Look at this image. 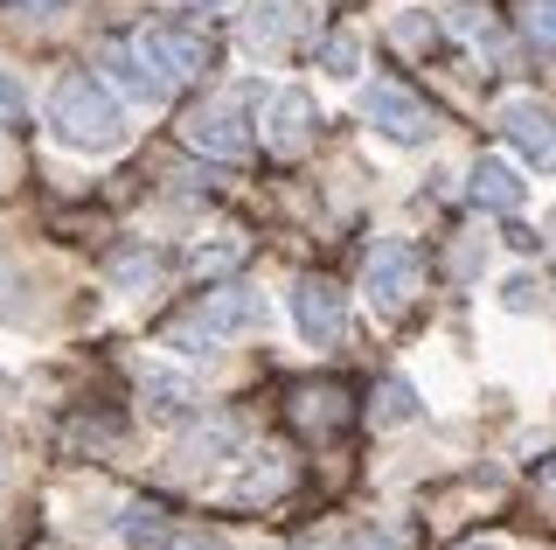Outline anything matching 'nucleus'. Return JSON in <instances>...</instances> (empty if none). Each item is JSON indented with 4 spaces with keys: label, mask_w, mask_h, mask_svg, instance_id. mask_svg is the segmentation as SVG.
I'll list each match as a JSON object with an SVG mask.
<instances>
[{
    "label": "nucleus",
    "mask_w": 556,
    "mask_h": 550,
    "mask_svg": "<svg viewBox=\"0 0 556 550\" xmlns=\"http://www.w3.org/2000/svg\"><path fill=\"white\" fill-rule=\"evenodd\" d=\"M49 133L70 153H118L126 147V105L98 71H63L49 84Z\"/></svg>",
    "instance_id": "nucleus-1"
},
{
    "label": "nucleus",
    "mask_w": 556,
    "mask_h": 550,
    "mask_svg": "<svg viewBox=\"0 0 556 550\" xmlns=\"http://www.w3.org/2000/svg\"><path fill=\"white\" fill-rule=\"evenodd\" d=\"M251 84H237V91H223V98H208L202 112H188V147L195 153H216V161H243L251 153Z\"/></svg>",
    "instance_id": "nucleus-2"
},
{
    "label": "nucleus",
    "mask_w": 556,
    "mask_h": 550,
    "mask_svg": "<svg viewBox=\"0 0 556 550\" xmlns=\"http://www.w3.org/2000/svg\"><path fill=\"white\" fill-rule=\"evenodd\" d=\"M362 118H369L382 140H396V147H425L431 133H439L431 105H425V98H410L404 84H369V91H362Z\"/></svg>",
    "instance_id": "nucleus-3"
},
{
    "label": "nucleus",
    "mask_w": 556,
    "mask_h": 550,
    "mask_svg": "<svg viewBox=\"0 0 556 550\" xmlns=\"http://www.w3.org/2000/svg\"><path fill=\"white\" fill-rule=\"evenodd\" d=\"M257 321H265V300H257L251 286H223V293H202L195 321H181L167 341H230L243 328H257Z\"/></svg>",
    "instance_id": "nucleus-4"
},
{
    "label": "nucleus",
    "mask_w": 556,
    "mask_h": 550,
    "mask_svg": "<svg viewBox=\"0 0 556 550\" xmlns=\"http://www.w3.org/2000/svg\"><path fill=\"white\" fill-rule=\"evenodd\" d=\"M126 49L147 63L153 77H167V84H188V77L208 71V42L195 36V28H139Z\"/></svg>",
    "instance_id": "nucleus-5"
},
{
    "label": "nucleus",
    "mask_w": 556,
    "mask_h": 550,
    "mask_svg": "<svg viewBox=\"0 0 556 550\" xmlns=\"http://www.w3.org/2000/svg\"><path fill=\"white\" fill-rule=\"evenodd\" d=\"M501 140L521 153V167L556 175V112L549 105H535V98H508V105H501Z\"/></svg>",
    "instance_id": "nucleus-6"
},
{
    "label": "nucleus",
    "mask_w": 556,
    "mask_h": 550,
    "mask_svg": "<svg viewBox=\"0 0 556 550\" xmlns=\"http://www.w3.org/2000/svg\"><path fill=\"white\" fill-rule=\"evenodd\" d=\"M417 279H425V258H417V245H404V237H382V245L369 251V300L382 307V314H404Z\"/></svg>",
    "instance_id": "nucleus-7"
},
{
    "label": "nucleus",
    "mask_w": 556,
    "mask_h": 550,
    "mask_svg": "<svg viewBox=\"0 0 556 550\" xmlns=\"http://www.w3.org/2000/svg\"><path fill=\"white\" fill-rule=\"evenodd\" d=\"M292 321H300V335L313 341V349H334V341L348 335V300H341V286L334 279H306L292 286Z\"/></svg>",
    "instance_id": "nucleus-8"
},
{
    "label": "nucleus",
    "mask_w": 556,
    "mask_h": 550,
    "mask_svg": "<svg viewBox=\"0 0 556 550\" xmlns=\"http://www.w3.org/2000/svg\"><path fill=\"white\" fill-rule=\"evenodd\" d=\"M466 196L480 202V210H494V216H515L521 210V175H515V161H473V175H466Z\"/></svg>",
    "instance_id": "nucleus-9"
},
{
    "label": "nucleus",
    "mask_w": 556,
    "mask_h": 550,
    "mask_svg": "<svg viewBox=\"0 0 556 550\" xmlns=\"http://www.w3.org/2000/svg\"><path fill=\"white\" fill-rule=\"evenodd\" d=\"M313 126H320L313 91H278V105H271V147H278V153H300V147L313 140Z\"/></svg>",
    "instance_id": "nucleus-10"
},
{
    "label": "nucleus",
    "mask_w": 556,
    "mask_h": 550,
    "mask_svg": "<svg viewBox=\"0 0 556 550\" xmlns=\"http://www.w3.org/2000/svg\"><path fill=\"white\" fill-rule=\"evenodd\" d=\"M104 71H112V84H118V91L147 98V105H167V98H174V84H167V77H153L147 63H139L132 49H126V42H118V49H104Z\"/></svg>",
    "instance_id": "nucleus-11"
},
{
    "label": "nucleus",
    "mask_w": 556,
    "mask_h": 550,
    "mask_svg": "<svg viewBox=\"0 0 556 550\" xmlns=\"http://www.w3.org/2000/svg\"><path fill=\"white\" fill-rule=\"evenodd\" d=\"M286 36H292V8L286 0H257V14L243 22V42H251L257 57H271V49H286Z\"/></svg>",
    "instance_id": "nucleus-12"
},
{
    "label": "nucleus",
    "mask_w": 556,
    "mask_h": 550,
    "mask_svg": "<svg viewBox=\"0 0 556 550\" xmlns=\"http://www.w3.org/2000/svg\"><path fill=\"white\" fill-rule=\"evenodd\" d=\"M112 279L126 286V293H147V286H161V251H118L112 258Z\"/></svg>",
    "instance_id": "nucleus-13"
},
{
    "label": "nucleus",
    "mask_w": 556,
    "mask_h": 550,
    "mask_svg": "<svg viewBox=\"0 0 556 550\" xmlns=\"http://www.w3.org/2000/svg\"><path fill=\"white\" fill-rule=\"evenodd\" d=\"M376 418H382V425H404V418H417V390L404 384V376H390V384H382V404H376Z\"/></svg>",
    "instance_id": "nucleus-14"
},
{
    "label": "nucleus",
    "mask_w": 556,
    "mask_h": 550,
    "mask_svg": "<svg viewBox=\"0 0 556 550\" xmlns=\"http://www.w3.org/2000/svg\"><path fill=\"white\" fill-rule=\"evenodd\" d=\"M521 28L535 49H556V0H521Z\"/></svg>",
    "instance_id": "nucleus-15"
},
{
    "label": "nucleus",
    "mask_w": 556,
    "mask_h": 550,
    "mask_svg": "<svg viewBox=\"0 0 556 550\" xmlns=\"http://www.w3.org/2000/svg\"><path fill=\"white\" fill-rule=\"evenodd\" d=\"M153 550H230V543H223L216 529L188 523V529H161V537H153Z\"/></svg>",
    "instance_id": "nucleus-16"
},
{
    "label": "nucleus",
    "mask_w": 556,
    "mask_h": 550,
    "mask_svg": "<svg viewBox=\"0 0 556 550\" xmlns=\"http://www.w3.org/2000/svg\"><path fill=\"white\" fill-rule=\"evenodd\" d=\"M396 42H404V49H431V42H439L431 14L425 8H404V14H396Z\"/></svg>",
    "instance_id": "nucleus-17"
},
{
    "label": "nucleus",
    "mask_w": 556,
    "mask_h": 550,
    "mask_svg": "<svg viewBox=\"0 0 556 550\" xmlns=\"http://www.w3.org/2000/svg\"><path fill=\"white\" fill-rule=\"evenodd\" d=\"M22 118H28V91L0 71V126H22Z\"/></svg>",
    "instance_id": "nucleus-18"
},
{
    "label": "nucleus",
    "mask_w": 556,
    "mask_h": 550,
    "mask_svg": "<svg viewBox=\"0 0 556 550\" xmlns=\"http://www.w3.org/2000/svg\"><path fill=\"white\" fill-rule=\"evenodd\" d=\"M327 71H334V77H355V42H348V36L327 42Z\"/></svg>",
    "instance_id": "nucleus-19"
},
{
    "label": "nucleus",
    "mask_w": 556,
    "mask_h": 550,
    "mask_svg": "<svg viewBox=\"0 0 556 550\" xmlns=\"http://www.w3.org/2000/svg\"><path fill=\"white\" fill-rule=\"evenodd\" d=\"M188 8H230V0H188Z\"/></svg>",
    "instance_id": "nucleus-20"
},
{
    "label": "nucleus",
    "mask_w": 556,
    "mask_h": 550,
    "mask_svg": "<svg viewBox=\"0 0 556 550\" xmlns=\"http://www.w3.org/2000/svg\"><path fill=\"white\" fill-rule=\"evenodd\" d=\"M22 8H63V0H22Z\"/></svg>",
    "instance_id": "nucleus-21"
},
{
    "label": "nucleus",
    "mask_w": 556,
    "mask_h": 550,
    "mask_svg": "<svg viewBox=\"0 0 556 550\" xmlns=\"http://www.w3.org/2000/svg\"><path fill=\"white\" fill-rule=\"evenodd\" d=\"M466 550H494V543H466Z\"/></svg>",
    "instance_id": "nucleus-22"
},
{
    "label": "nucleus",
    "mask_w": 556,
    "mask_h": 550,
    "mask_svg": "<svg viewBox=\"0 0 556 550\" xmlns=\"http://www.w3.org/2000/svg\"><path fill=\"white\" fill-rule=\"evenodd\" d=\"M0 286H8V265H0Z\"/></svg>",
    "instance_id": "nucleus-23"
},
{
    "label": "nucleus",
    "mask_w": 556,
    "mask_h": 550,
    "mask_svg": "<svg viewBox=\"0 0 556 550\" xmlns=\"http://www.w3.org/2000/svg\"><path fill=\"white\" fill-rule=\"evenodd\" d=\"M543 480H556V467H549V474H543Z\"/></svg>",
    "instance_id": "nucleus-24"
}]
</instances>
